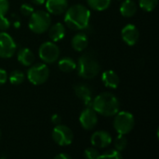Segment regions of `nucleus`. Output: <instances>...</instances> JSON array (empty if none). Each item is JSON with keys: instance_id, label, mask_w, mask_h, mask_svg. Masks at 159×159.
Listing matches in <instances>:
<instances>
[{"instance_id": "obj_8", "label": "nucleus", "mask_w": 159, "mask_h": 159, "mask_svg": "<svg viewBox=\"0 0 159 159\" xmlns=\"http://www.w3.org/2000/svg\"><path fill=\"white\" fill-rule=\"evenodd\" d=\"M38 55L44 62L53 63L60 56V48L54 42L48 41L40 46Z\"/></svg>"}, {"instance_id": "obj_16", "label": "nucleus", "mask_w": 159, "mask_h": 159, "mask_svg": "<svg viewBox=\"0 0 159 159\" xmlns=\"http://www.w3.org/2000/svg\"><path fill=\"white\" fill-rule=\"evenodd\" d=\"M71 44L75 51H84L89 44L88 35L85 33H77L72 38Z\"/></svg>"}, {"instance_id": "obj_24", "label": "nucleus", "mask_w": 159, "mask_h": 159, "mask_svg": "<svg viewBox=\"0 0 159 159\" xmlns=\"http://www.w3.org/2000/svg\"><path fill=\"white\" fill-rule=\"evenodd\" d=\"M128 146V139L125 137V135L118 134V136L115 139V147L118 151H123Z\"/></svg>"}, {"instance_id": "obj_7", "label": "nucleus", "mask_w": 159, "mask_h": 159, "mask_svg": "<svg viewBox=\"0 0 159 159\" xmlns=\"http://www.w3.org/2000/svg\"><path fill=\"white\" fill-rule=\"evenodd\" d=\"M52 139L60 146L70 145L74 141V133L72 129L65 125H56L52 130Z\"/></svg>"}, {"instance_id": "obj_18", "label": "nucleus", "mask_w": 159, "mask_h": 159, "mask_svg": "<svg viewBox=\"0 0 159 159\" xmlns=\"http://www.w3.org/2000/svg\"><path fill=\"white\" fill-rule=\"evenodd\" d=\"M19 62L23 66H31L34 61V55L33 51L28 48H22L18 51L17 55Z\"/></svg>"}, {"instance_id": "obj_11", "label": "nucleus", "mask_w": 159, "mask_h": 159, "mask_svg": "<svg viewBox=\"0 0 159 159\" xmlns=\"http://www.w3.org/2000/svg\"><path fill=\"white\" fill-rule=\"evenodd\" d=\"M121 36L123 41L129 46H134L140 37V33L138 28L131 23H129L123 27L121 30Z\"/></svg>"}, {"instance_id": "obj_5", "label": "nucleus", "mask_w": 159, "mask_h": 159, "mask_svg": "<svg viewBox=\"0 0 159 159\" xmlns=\"http://www.w3.org/2000/svg\"><path fill=\"white\" fill-rule=\"evenodd\" d=\"M135 126V118L133 115L127 111L118 112L115 116L114 128L118 134L127 135L132 131Z\"/></svg>"}, {"instance_id": "obj_2", "label": "nucleus", "mask_w": 159, "mask_h": 159, "mask_svg": "<svg viewBox=\"0 0 159 159\" xmlns=\"http://www.w3.org/2000/svg\"><path fill=\"white\" fill-rule=\"evenodd\" d=\"M92 108L102 116H115L120 109L117 97L110 92H102L92 100Z\"/></svg>"}, {"instance_id": "obj_13", "label": "nucleus", "mask_w": 159, "mask_h": 159, "mask_svg": "<svg viewBox=\"0 0 159 159\" xmlns=\"http://www.w3.org/2000/svg\"><path fill=\"white\" fill-rule=\"evenodd\" d=\"M75 95L83 102L86 106H91L92 103V90L87 84H77L74 87Z\"/></svg>"}, {"instance_id": "obj_32", "label": "nucleus", "mask_w": 159, "mask_h": 159, "mask_svg": "<svg viewBox=\"0 0 159 159\" xmlns=\"http://www.w3.org/2000/svg\"><path fill=\"white\" fill-rule=\"evenodd\" d=\"M56 159H71L72 157L70 155H67V154H59L55 157Z\"/></svg>"}, {"instance_id": "obj_21", "label": "nucleus", "mask_w": 159, "mask_h": 159, "mask_svg": "<svg viewBox=\"0 0 159 159\" xmlns=\"http://www.w3.org/2000/svg\"><path fill=\"white\" fill-rule=\"evenodd\" d=\"M112 0H87L90 8L96 11H103L107 9L111 5Z\"/></svg>"}, {"instance_id": "obj_28", "label": "nucleus", "mask_w": 159, "mask_h": 159, "mask_svg": "<svg viewBox=\"0 0 159 159\" xmlns=\"http://www.w3.org/2000/svg\"><path fill=\"white\" fill-rule=\"evenodd\" d=\"M34 7L29 4H22L20 6V12L24 16H31V14L34 12Z\"/></svg>"}, {"instance_id": "obj_30", "label": "nucleus", "mask_w": 159, "mask_h": 159, "mask_svg": "<svg viewBox=\"0 0 159 159\" xmlns=\"http://www.w3.org/2000/svg\"><path fill=\"white\" fill-rule=\"evenodd\" d=\"M7 76H8L7 73L4 69L0 68V85H3V84H5L7 82Z\"/></svg>"}, {"instance_id": "obj_9", "label": "nucleus", "mask_w": 159, "mask_h": 159, "mask_svg": "<svg viewBox=\"0 0 159 159\" xmlns=\"http://www.w3.org/2000/svg\"><path fill=\"white\" fill-rule=\"evenodd\" d=\"M17 50V45L10 34L5 31L0 32V58H11Z\"/></svg>"}, {"instance_id": "obj_4", "label": "nucleus", "mask_w": 159, "mask_h": 159, "mask_svg": "<svg viewBox=\"0 0 159 159\" xmlns=\"http://www.w3.org/2000/svg\"><path fill=\"white\" fill-rule=\"evenodd\" d=\"M28 25L32 32L35 34H44L51 25L50 14L45 10L34 11L30 16Z\"/></svg>"}, {"instance_id": "obj_12", "label": "nucleus", "mask_w": 159, "mask_h": 159, "mask_svg": "<svg viewBox=\"0 0 159 159\" xmlns=\"http://www.w3.org/2000/svg\"><path fill=\"white\" fill-rule=\"evenodd\" d=\"M112 142L113 139L111 134L105 130L95 131L90 138L91 144L97 148H105L109 146L112 143Z\"/></svg>"}, {"instance_id": "obj_1", "label": "nucleus", "mask_w": 159, "mask_h": 159, "mask_svg": "<svg viewBox=\"0 0 159 159\" xmlns=\"http://www.w3.org/2000/svg\"><path fill=\"white\" fill-rule=\"evenodd\" d=\"M64 13V22L72 30H83L89 24L90 10L84 5H73L68 7Z\"/></svg>"}, {"instance_id": "obj_31", "label": "nucleus", "mask_w": 159, "mask_h": 159, "mask_svg": "<svg viewBox=\"0 0 159 159\" xmlns=\"http://www.w3.org/2000/svg\"><path fill=\"white\" fill-rule=\"evenodd\" d=\"M51 122H52V124H54L55 126L61 124V116L60 115H58V114L53 115V116H51Z\"/></svg>"}, {"instance_id": "obj_34", "label": "nucleus", "mask_w": 159, "mask_h": 159, "mask_svg": "<svg viewBox=\"0 0 159 159\" xmlns=\"http://www.w3.org/2000/svg\"><path fill=\"white\" fill-rule=\"evenodd\" d=\"M1 136H2V133H1V130H0V140H1Z\"/></svg>"}, {"instance_id": "obj_27", "label": "nucleus", "mask_w": 159, "mask_h": 159, "mask_svg": "<svg viewBox=\"0 0 159 159\" xmlns=\"http://www.w3.org/2000/svg\"><path fill=\"white\" fill-rule=\"evenodd\" d=\"M9 9L8 0H0V17L6 16Z\"/></svg>"}, {"instance_id": "obj_19", "label": "nucleus", "mask_w": 159, "mask_h": 159, "mask_svg": "<svg viewBox=\"0 0 159 159\" xmlns=\"http://www.w3.org/2000/svg\"><path fill=\"white\" fill-rule=\"evenodd\" d=\"M120 13L123 17L130 18L137 12V5L133 0H125L120 6Z\"/></svg>"}, {"instance_id": "obj_17", "label": "nucleus", "mask_w": 159, "mask_h": 159, "mask_svg": "<svg viewBox=\"0 0 159 159\" xmlns=\"http://www.w3.org/2000/svg\"><path fill=\"white\" fill-rule=\"evenodd\" d=\"M65 35V27L62 23L57 22L50 25L48 28V36L53 42H58L61 40Z\"/></svg>"}, {"instance_id": "obj_25", "label": "nucleus", "mask_w": 159, "mask_h": 159, "mask_svg": "<svg viewBox=\"0 0 159 159\" xmlns=\"http://www.w3.org/2000/svg\"><path fill=\"white\" fill-rule=\"evenodd\" d=\"M122 157H122V154L120 153V151H118L116 149H111V150L104 152L102 155H100L99 159H121Z\"/></svg>"}, {"instance_id": "obj_14", "label": "nucleus", "mask_w": 159, "mask_h": 159, "mask_svg": "<svg viewBox=\"0 0 159 159\" xmlns=\"http://www.w3.org/2000/svg\"><path fill=\"white\" fill-rule=\"evenodd\" d=\"M46 8L49 14L61 15L68 8V0H46Z\"/></svg>"}, {"instance_id": "obj_15", "label": "nucleus", "mask_w": 159, "mask_h": 159, "mask_svg": "<svg viewBox=\"0 0 159 159\" xmlns=\"http://www.w3.org/2000/svg\"><path fill=\"white\" fill-rule=\"evenodd\" d=\"M102 81L103 85L106 88L114 89H116L118 87L120 79H119L118 75L115 71L107 70V71H104L102 73Z\"/></svg>"}, {"instance_id": "obj_23", "label": "nucleus", "mask_w": 159, "mask_h": 159, "mask_svg": "<svg viewBox=\"0 0 159 159\" xmlns=\"http://www.w3.org/2000/svg\"><path fill=\"white\" fill-rule=\"evenodd\" d=\"M158 4V0H139V5L142 9L151 12L153 11Z\"/></svg>"}, {"instance_id": "obj_33", "label": "nucleus", "mask_w": 159, "mask_h": 159, "mask_svg": "<svg viewBox=\"0 0 159 159\" xmlns=\"http://www.w3.org/2000/svg\"><path fill=\"white\" fill-rule=\"evenodd\" d=\"M32 2L35 5H43L46 2V0H32Z\"/></svg>"}, {"instance_id": "obj_3", "label": "nucleus", "mask_w": 159, "mask_h": 159, "mask_svg": "<svg viewBox=\"0 0 159 159\" xmlns=\"http://www.w3.org/2000/svg\"><path fill=\"white\" fill-rule=\"evenodd\" d=\"M76 66L78 75L85 79L95 78L101 70V65L97 58L89 52L84 53L79 57Z\"/></svg>"}, {"instance_id": "obj_6", "label": "nucleus", "mask_w": 159, "mask_h": 159, "mask_svg": "<svg viewBox=\"0 0 159 159\" xmlns=\"http://www.w3.org/2000/svg\"><path fill=\"white\" fill-rule=\"evenodd\" d=\"M49 76V69L45 63L32 64L27 71V78L29 82L34 86H39L47 82Z\"/></svg>"}, {"instance_id": "obj_26", "label": "nucleus", "mask_w": 159, "mask_h": 159, "mask_svg": "<svg viewBox=\"0 0 159 159\" xmlns=\"http://www.w3.org/2000/svg\"><path fill=\"white\" fill-rule=\"evenodd\" d=\"M84 156L85 157L88 159H99L100 157V153L96 148L93 147H89L87 148L84 152Z\"/></svg>"}, {"instance_id": "obj_20", "label": "nucleus", "mask_w": 159, "mask_h": 159, "mask_svg": "<svg viewBox=\"0 0 159 159\" xmlns=\"http://www.w3.org/2000/svg\"><path fill=\"white\" fill-rule=\"evenodd\" d=\"M58 67L61 71L64 73H71L76 69V62L74 59L70 57H64L59 61Z\"/></svg>"}, {"instance_id": "obj_22", "label": "nucleus", "mask_w": 159, "mask_h": 159, "mask_svg": "<svg viewBox=\"0 0 159 159\" xmlns=\"http://www.w3.org/2000/svg\"><path fill=\"white\" fill-rule=\"evenodd\" d=\"M7 79L9 80V82L14 85V86H18V85H20L24 79H25V75L24 74L20 71V70H14L10 73L9 76H7Z\"/></svg>"}, {"instance_id": "obj_10", "label": "nucleus", "mask_w": 159, "mask_h": 159, "mask_svg": "<svg viewBox=\"0 0 159 159\" xmlns=\"http://www.w3.org/2000/svg\"><path fill=\"white\" fill-rule=\"evenodd\" d=\"M79 122L81 127L86 130H90L95 128L98 123V114L92 106H87L80 114Z\"/></svg>"}, {"instance_id": "obj_29", "label": "nucleus", "mask_w": 159, "mask_h": 159, "mask_svg": "<svg viewBox=\"0 0 159 159\" xmlns=\"http://www.w3.org/2000/svg\"><path fill=\"white\" fill-rule=\"evenodd\" d=\"M10 26V21L5 16L0 17V30L1 31H6L9 28Z\"/></svg>"}]
</instances>
